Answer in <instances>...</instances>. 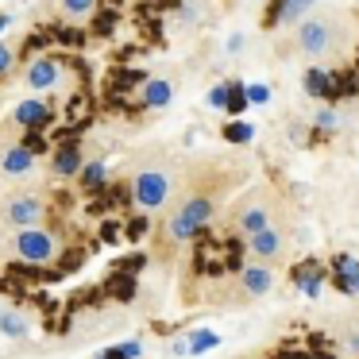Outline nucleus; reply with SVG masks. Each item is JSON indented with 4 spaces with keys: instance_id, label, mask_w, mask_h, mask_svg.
Returning <instances> with one entry per match:
<instances>
[{
    "instance_id": "obj_4",
    "label": "nucleus",
    "mask_w": 359,
    "mask_h": 359,
    "mask_svg": "<svg viewBox=\"0 0 359 359\" xmlns=\"http://www.w3.org/2000/svg\"><path fill=\"white\" fill-rule=\"evenodd\" d=\"M16 255L24 259V263H55L58 255V240L47 232V228H20L16 232Z\"/></svg>"
},
{
    "instance_id": "obj_11",
    "label": "nucleus",
    "mask_w": 359,
    "mask_h": 359,
    "mask_svg": "<svg viewBox=\"0 0 359 359\" xmlns=\"http://www.w3.org/2000/svg\"><path fill=\"white\" fill-rule=\"evenodd\" d=\"M170 97H174V86L166 78H143V89H140L143 109H163V104H170Z\"/></svg>"
},
{
    "instance_id": "obj_2",
    "label": "nucleus",
    "mask_w": 359,
    "mask_h": 359,
    "mask_svg": "<svg viewBox=\"0 0 359 359\" xmlns=\"http://www.w3.org/2000/svg\"><path fill=\"white\" fill-rule=\"evenodd\" d=\"M336 47H340V24L332 16H313L297 27V55L325 58V55H336Z\"/></svg>"
},
{
    "instance_id": "obj_29",
    "label": "nucleus",
    "mask_w": 359,
    "mask_h": 359,
    "mask_svg": "<svg viewBox=\"0 0 359 359\" xmlns=\"http://www.w3.org/2000/svg\"><path fill=\"white\" fill-rule=\"evenodd\" d=\"M24 147H27V151H35V155H39V151L47 147V140H43L39 132H27V135H24Z\"/></svg>"
},
{
    "instance_id": "obj_26",
    "label": "nucleus",
    "mask_w": 359,
    "mask_h": 359,
    "mask_svg": "<svg viewBox=\"0 0 359 359\" xmlns=\"http://www.w3.org/2000/svg\"><path fill=\"white\" fill-rule=\"evenodd\" d=\"M12 62H16V50H12L8 43H0V78L12 70Z\"/></svg>"
},
{
    "instance_id": "obj_8",
    "label": "nucleus",
    "mask_w": 359,
    "mask_h": 359,
    "mask_svg": "<svg viewBox=\"0 0 359 359\" xmlns=\"http://www.w3.org/2000/svg\"><path fill=\"white\" fill-rule=\"evenodd\" d=\"M248 251L259 263H274V259H282V251H286V236H282L278 228H263L259 236H248Z\"/></svg>"
},
{
    "instance_id": "obj_7",
    "label": "nucleus",
    "mask_w": 359,
    "mask_h": 359,
    "mask_svg": "<svg viewBox=\"0 0 359 359\" xmlns=\"http://www.w3.org/2000/svg\"><path fill=\"white\" fill-rule=\"evenodd\" d=\"M271 286H274V271L266 263L240 266V294L243 297H263V294H271Z\"/></svg>"
},
{
    "instance_id": "obj_12",
    "label": "nucleus",
    "mask_w": 359,
    "mask_h": 359,
    "mask_svg": "<svg viewBox=\"0 0 359 359\" xmlns=\"http://www.w3.org/2000/svg\"><path fill=\"white\" fill-rule=\"evenodd\" d=\"M32 166H35V151H27L24 143H12L0 155V174H27Z\"/></svg>"
},
{
    "instance_id": "obj_9",
    "label": "nucleus",
    "mask_w": 359,
    "mask_h": 359,
    "mask_svg": "<svg viewBox=\"0 0 359 359\" xmlns=\"http://www.w3.org/2000/svg\"><path fill=\"white\" fill-rule=\"evenodd\" d=\"M332 282H336V290H340V294L355 297V294H359V259L336 255V263H332Z\"/></svg>"
},
{
    "instance_id": "obj_32",
    "label": "nucleus",
    "mask_w": 359,
    "mask_h": 359,
    "mask_svg": "<svg viewBox=\"0 0 359 359\" xmlns=\"http://www.w3.org/2000/svg\"><path fill=\"white\" fill-rule=\"evenodd\" d=\"M12 24V16H0V32H4V27H8Z\"/></svg>"
},
{
    "instance_id": "obj_23",
    "label": "nucleus",
    "mask_w": 359,
    "mask_h": 359,
    "mask_svg": "<svg viewBox=\"0 0 359 359\" xmlns=\"http://www.w3.org/2000/svg\"><path fill=\"white\" fill-rule=\"evenodd\" d=\"M228 86H232V93H228V109H232V112H243V109H248V101H251L248 89H243L240 81H228Z\"/></svg>"
},
{
    "instance_id": "obj_15",
    "label": "nucleus",
    "mask_w": 359,
    "mask_h": 359,
    "mask_svg": "<svg viewBox=\"0 0 359 359\" xmlns=\"http://www.w3.org/2000/svg\"><path fill=\"white\" fill-rule=\"evenodd\" d=\"M27 86H32V89L58 86V62H55V58H35V62L27 66Z\"/></svg>"
},
{
    "instance_id": "obj_25",
    "label": "nucleus",
    "mask_w": 359,
    "mask_h": 359,
    "mask_svg": "<svg viewBox=\"0 0 359 359\" xmlns=\"http://www.w3.org/2000/svg\"><path fill=\"white\" fill-rule=\"evenodd\" d=\"M228 93H232V86L224 81V86H217L209 93V104H212V109H228Z\"/></svg>"
},
{
    "instance_id": "obj_10",
    "label": "nucleus",
    "mask_w": 359,
    "mask_h": 359,
    "mask_svg": "<svg viewBox=\"0 0 359 359\" xmlns=\"http://www.w3.org/2000/svg\"><path fill=\"white\" fill-rule=\"evenodd\" d=\"M12 116H16L20 128H27V132H39V128H47L50 120H55V112H50L43 101H24L16 112H12Z\"/></svg>"
},
{
    "instance_id": "obj_5",
    "label": "nucleus",
    "mask_w": 359,
    "mask_h": 359,
    "mask_svg": "<svg viewBox=\"0 0 359 359\" xmlns=\"http://www.w3.org/2000/svg\"><path fill=\"white\" fill-rule=\"evenodd\" d=\"M43 212H47V201L39 194H16L0 205L4 224H16V228H35L43 220Z\"/></svg>"
},
{
    "instance_id": "obj_3",
    "label": "nucleus",
    "mask_w": 359,
    "mask_h": 359,
    "mask_svg": "<svg viewBox=\"0 0 359 359\" xmlns=\"http://www.w3.org/2000/svg\"><path fill=\"white\" fill-rule=\"evenodd\" d=\"M170 194H174V174L166 170V166H143L132 182V197L143 212L163 209V205L170 201Z\"/></svg>"
},
{
    "instance_id": "obj_16",
    "label": "nucleus",
    "mask_w": 359,
    "mask_h": 359,
    "mask_svg": "<svg viewBox=\"0 0 359 359\" xmlns=\"http://www.w3.org/2000/svg\"><path fill=\"white\" fill-rule=\"evenodd\" d=\"M336 89H340V86H336V78L328 70H309V74H305V93H309V97H332Z\"/></svg>"
},
{
    "instance_id": "obj_21",
    "label": "nucleus",
    "mask_w": 359,
    "mask_h": 359,
    "mask_svg": "<svg viewBox=\"0 0 359 359\" xmlns=\"http://www.w3.org/2000/svg\"><path fill=\"white\" fill-rule=\"evenodd\" d=\"M317 0H282V24H294V20H302L305 12L313 8Z\"/></svg>"
},
{
    "instance_id": "obj_17",
    "label": "nucleus",
    "mask_w": 359,
    "mask_h": 359,
    "mask_svg": "<svg viewBox=\"0 0 359 359\" xmlns=\"http://www.w3.org/2000/svg\"><path fill=\"white\" fill-rule=\"evenodd\" d=\"M81 186L86 189H104L109 186V166L104 163H86V170H81Z\"/></svg>"
},
{
    "instance_id": "obj_28",
    "label": "nucleus",
    "mask_w": 359,
    "mask_h": 359,
    "mask_svg": "<svg viewBox=\"0 0 359 359\" xmlns=\"http://www.w3.org/2000/svg\"><path fill=\"white\" fill-rule=\"evenodd\" d=\"M248 97H251V104H266L271 101V89L266 86H248Z\"/></svg>"
},
{
    "instance_id": "obj_22",
    "label": "nucleus",
    "mask_w": 359,
    "mask_h": 359,
    "mask_svg": "<svg viewBox=\"0 0 359 359\" xmlns=\"http://www.w3.org/2000/svg\"><path fill=\"white\" fill-rule=\"evenodd\" d=\"M251 124H243V120H236V124H224V140L228 143H251Z\"/></svg>"
},
{
    "instance_id": "obj_13",
    "label": "nucleus",
    "mask_w": 359,
    "mask_h": 359,
    "mask_svg": "<svg viewBox=\"0 0 359 359\" xmlns=\"http://www.w3.org/2000/svg\"><path fill=\"white\" fill-rule=\"evenodd\" d=\"M86 170V158H81V147L78 143H62L55 155V174L58 178H74V174Z\"/></svg>"
},
{
    "instance_id": "obj_24",
    "label": "nucleus",
    "mask_w": 359,
    "mask_h": 359,
    "mask_svg": "<svg viewBox=\"0 0 359 359\" xmlns=\"http://www.w3.org/2000/svg\"><path fill=\"white\" fill-rule=\"evenodd\" d=\"M93 4H97V0H62V8L70 12V16H89Z\"/></svg>"
},
{
    "instance_id": "obj_18",
    "label": "nucleus",
    "mask_w": 359,
    "mask_h": 359,
    "mask_svg": "<svg viewBox=\"0 0 359 359\" xmlns=\"http://www.w3.org/2000/svg\"><path fill=\"white\" fill-rule=\"evenodd\" d=\"M0 332L12 336V340H24V336H27V320H24V313H0Z\"/></svg>"
},
{
    "instance_id": "obj_27",
    "label": "nucleus",
    "mask_w": 359,
    "mask_h": 359,
    "mask_svg": "<svg viewBox=\"0 0 359 359\" xmlns=\"http://www.w3.org/2000/svg\"><path fill=\"white\" fill-rule=\"evenodd\" d=\"M313 124H317L320 132H332V128H336V112H332V109H320V112H317V120H313Z\"/></svg>"
},
{
    "instance_id": "obj_14",
    "label": "nucleus",
    "mask_w": 359,
    "mask_h": 359,
    "mask_svg": "<svg viewBox=\"0 0 359 359\" xmlns=\"http://www.w3.org/2000/svg\"><path fill=\"white\" fill-rule=\"evenodd\" d=\"M294 282H297V290H302L305 297H320V286H325V266L313 263V259H309V263L297 266Z\"/></svg>"
},
{
    "instance_id": "obj_6",
    "label": "nucleus",
    "mask_w": 359,
    "mask_h": 359,
    "mask_svg": "<svg viewBox=\"0 0 359 359\" xmlns=\"http://www.w3.org/2000/svg\"><path fill=\"white\" fill-rule=\"evenodd\" d=\"M271 220H274V209H271L266 201H259V197H255V201L240 205V212H236L232 224H236V232H240V236H259L263 228H274Z\"/></svg>"
},
{
    "instance_id": "obj_31",
    "label": "nucleus",
    "mask_w": 359,
    "mask_h": 359,
    "mask_svg": "<svg viewBox=\"0 0 359 359\" xmlns=\"http://www.w3.org/2000/svg\"><path fill=\"white\" fill-rule=\"evenodd\" d=\"M348 348H351V351H359V336H348Z\"/></svg>"
},
{
    "instance_id": "obj_1",
    "label": "nucleus",
    "mask_w": 359,
    "mask_h": 359,
    "mask_svg": "<svg viewBox=\"0 0 359 359\" xmlns=\"http://www.w3.org/2000/svg\"><path fill=\"white\" fill-rule=\"evenodd\" d=\"M212 212H217V197L212 194H182L163 224L166 243H189L212 220Z\"/></svg>"
},
{
    "instance_id": "obj_20",
    "label": "nucleus",
    "mask_w": 359,
    "mask_h": 359,
    "mask_svg": "<svg viewBox=\"0 0 359 359\" xmlns=\"http://www.w3.org/2000/svg\"><path fill=\"white\" fill-rule=\"evenodd\" d=\"M140 355H143V344L140 340H124V344H116V348H104L101 359H140Z\"/></svg>"
},
{
    "instance_id": "obj_30",
    "label": "nucleus",
    "mask_w": 359,
    "mask_h": 359,
    "mask_svg": "<svg viewBox=\"0 0 359 359\" xmlns=\"http://www.w3.org/2000/svg\"><path fill=\"white\" fill-rule=\"evenodd\" d=\"M240 47H243V35H232V39H228V50H232V55H240Z\"/></svg>"
},
{
    "instance_id": "obj_19",
    "label": "nucleus",
    "mask_w": 359,
    "mask_h": 359,
    "mask_svg": "<svg viewBox=\"0 0 359 359\" xmlns=\"http://www.w3.org/2000/svg\"><path fill=\"white\" fill-rule=\"evenodd\" d=\"M220 344L217 332H209V328H197V332H189V351L194 355H201V351H212Z\"/></svg>"
}]
</instances>
